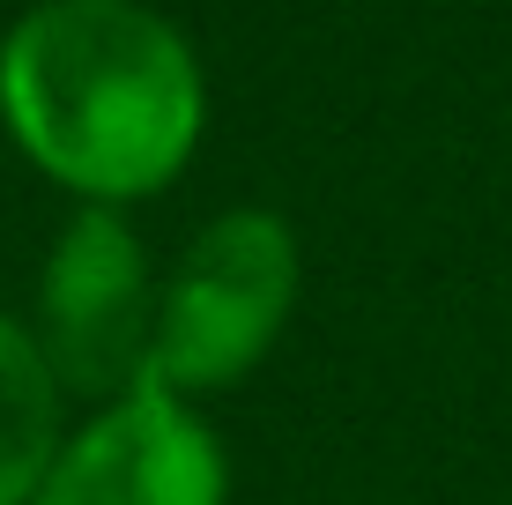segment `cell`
Listing matches in <instances>:
<instances>
[{"label": "cell", "mask_w": 512, "mask_h": 505, "mask_svg": "<svg viewBox=\"0 0 512 505\" xmlns=\"http://www.w3.org/2000/svg\"><path fill=\"white\" fill-rule=\"evenodd\" d=\"M297 290H305L297 223L260 201L216 208L164 275L156 350H149V379L141 387H164L201 409L216 394L245 387L275 357V342L290 335Z\"/></svg>", "instance_id": "obj_2"}, {"label": "cell", "mask_w": 512, "mask_h": 505, "mask_svg": "<svg viewBox=\"0 0 512 505\" xmlns=\"http://www.w3.org/2000/svg\"><path fill=\"white\" fill-rule=\"evenodd\" d=\"M67 439V387L23 312L0 305V505H30Z\"/></svg>", "instance_id": "obj_5"}, {"label": "cell", "mask_w": 512, "mask_h": 505, "mask_svg": "<svg viewBox=\"0 0 512 505\" xmlns=\"http://www.w3.org/2000/svg\"><path fill=\"white\" fill-rule=\"evenodd\" d=\"M0 127L75 208L156 201L208 134L201 52L149 0H30L0 30Z\"/></svg>", "instance_id": "obj_1"}, {"label": "cell", "mask_w": 512, "mask_h": 505, "mask_svg": "<svg viewBox=\"0 0 512 505\" xmlns=\"http://www.w3.org/2000/svg\"><path fill=\"white\" fill-rule=\"evenodd\" d=\"M30 505H231V454L201 402L134 387L67 431Z\"/></svg>", "instance_id": "obj_4"}, {"label": "cell", "mask_w": 512, "mask_h": 505, "mask_svg": "<svg viewBox=\"0 0 512 505\" xmlns=\"http://www.w3.org/2000/svg\"><path fill=\"white\" fill-rule=\"evenodd\" d=\"M156 298H164V275L127 208H75L45 246L30 335L60 372V387L97 409L149 379Z\"/></svg>", "instance_id": "obj_3"}]
</instances>
